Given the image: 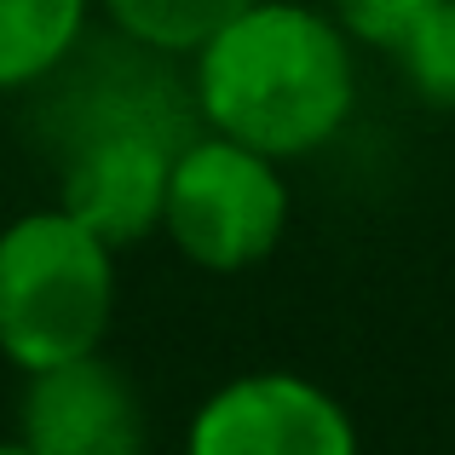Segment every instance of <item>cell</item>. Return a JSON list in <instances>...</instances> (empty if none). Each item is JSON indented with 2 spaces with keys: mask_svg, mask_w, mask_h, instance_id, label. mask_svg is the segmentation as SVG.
Segmentation results:
<instances>
[{
  "mask_svg": "<svg viewBox=\"0 0 455 455\" xmlns=\"http://www.w3.org/2000/svg\"><path fill=\"white\" fill-rule=\"evenodd\" d=\"M403 76H410L415 99L433 110L455 116V0H438L433 18L410 35V46L398 52Z\"/></svg>",
  "mask_w": 455,
  "mask_h": 455,
  "instance_id": "cell-9",
  "label": "cell"
},
{
  "mask_svg": "<svg viewBox=\"0 0 455 455\" xmlns=\"http://www.w3.org/2000/svg\"><path fill=\"white\" fill-rule=\"evenodd\" d=\"M0 455H35V450H23L18 438H0Z\"/></svg>",
  "mask_w": 455,
  "mask_h": 455,
  "instance_id": "cell-11",
  "label": "cell"
},
{
  "mask_svg": "<svg viewBox=\"0 0 455 455\" xmlns=\"http://www.w3.org/2000/svg\"><path fill=\"white\" fill-rule=\"evenodd\" d=\"M116 317V254L58 208L0 231V357L23 375L104 352Z\"/></svg>",
  "mask_w": 455,
  "mask_h": 455,
  "instance_id": "cell-3",
  "label": "cell"
},
{
  "mask_svg": "<svg viewBox=\"0 0 455 455\" xmlns=\"http://www.w3.org/2000/svg\"><path fill=\"white\" fill-rule=\"evenodd\" d=\"M18 444L35 455H145V398L104 352L23 375Z\"/></svg>",
  "mask_w": 455,
  "mask_h": 455,
  "instance_id": "cell-6",
  "label": "cell"
},
{
  "mask_svg": "<svg viewBox=\"0 0 455 455\" xmlns=\"http://www.w3.org/2000/svg\"><path fill=\"white\" fill-rule=\"evenodd\" d=\"M116 35L162 58H196L231 18H243L254 0H99Z\"/></svg>",
  "mask_w": 455,
  "mask_h": 455,
  "instance_id": "cell-8",
  "label": "cell"
},
{
  "mask_svg": "<svg viewBox=\"0 0 455 455\" xmlns=\"http://www.w3.org/2000/svg\"><path fill=\"white\" fill-rule=\"evenodd\" d=\"M185 455H363V444L329 387L294 369H248L196 403Z\"/></svg>",
  "mask_w": 455,
  "mask_h": 455,
  "instance_id": "cell-5",
  "label": "cell"
},
{
  "mask_svg": "<svg viewBox=\"0 0 455 455\" xmlns=\"http://www.w3.org/2000/svg\"><path fill=\"white\" fill-rule=\"evenodd\" d=\"M92 0H0V92L52 81L87 35Z\"/></svg>",
  "mask_w": 455,
  "mask_h": 455,
  "instance_id": "cell-7",
  "label": "cell"
},
{
  "mask_svg": "<svg viewBox=\"0 0 455 455\" xmlns=\"http://www.w3.org/2000/svg\"><path fill=\"white\" fill-rule=\"evenodd\" d=\"M167 81H99L69 110L58 145V213L92 231L110 254L162 231L173 156L202 133L196 104H173Z\"/></svg>",
  "mask_w": 455,
  "mask_h": 455,
  "instance_id": "cell-2",
  "label": "cell"
},
{
  "mask_svg": "<svg viewBox=\"0 0 455 455\" xmlns=\"http://www.w3.org/2000/svg\"><path fill=\"white\" fill-rule=\"evenodd\" d=\"M202 133L294 162L340 139L357 110V46L306 0H254L190 58Z\"/></svg>",
  "mask_w": 455,
  "mask_h": 455,
  "instance_id": "cell-1",
  "label": "cell"
},
{
  "mask_svg": "<svg viewBox=\"0 0 455 455\" xmlns=\"http://www.w3.org/2000/svg\"><path fill=\"white\" fill-rule=\"evenodd\" d=\"M433 6L438 0H329V18L352 46H375V52L398 58L410 35L433 18Z\"/></svg>",
  "mask_w": 455,
  "mask_h": 455,
  "instance_id": "cell-10",
  "label": "cell"
},
{
  "mask_svg": "<svg viewBox=\"0 0 455 455\" xmlns=\"http://www.w3.org/2000/svg\"><path fill=\"white\" fill-rule=\"evenodd\" d=\"M283 231H289V179L277 162L220 133H196L173 156L162 236L196 271L236 277V271L266 266Z\"/></svg>",
  "mask_w": 455,
  "mask_h": 455,
  "instance_id": "cell-4",
  "label": "cell"
}]
</instances>
